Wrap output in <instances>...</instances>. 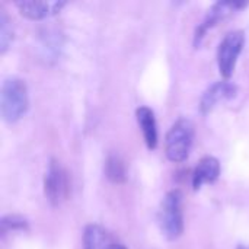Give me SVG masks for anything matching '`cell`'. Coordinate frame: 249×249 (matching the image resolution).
I'll return each mask as SVG.
<instances>
[{
	"mask_svg": "<svg viewBox=\"0 0 249 249\" xmlns=\"http://www.w3.org/2000/svg\"><path fill=\"white\" fill-rule=\"evenodd\" d=\"M28 109V88L19 77H9L1 85L0 111L6 123H16Z\"/></svg>",
	"mask_w": 249,
	"mask_h": 249,
	"instance_id": "1",
	"label": "cell"
},
{
	"mask_svg": "<svg viewBox=\"0 0 249 249\" xmlns=\"http://www.w3.org/2000/svg\"><path fill=\"white\" fill-rule=\"evenodd\" d=\"M182 193L179 190L169 191L162 200L158 222L166 239L175 241L184 232V213H182Z\"/></svg>",
	"mask_w": 249,
	"mask_h": 249,
	"instance_id": "2",
	"label": "cell"
},
{
	"mask_svg": "<svg viewBox=\"0 0 249 249\" xmlns=\"http://www.w3.org/2000/svg\"><path fill=\"white\" fill-rule=\"evenodd\" d=\"M194 140V124L188 118H179L168 131L165 152L169 160L184 162L191 150Z\"/></svg>",
	"mask_w": 249,
	"mask_h": 249,
	"instance_id": "3",
	"label": "cell"
},
{
	"mask_svg": "<svg viewBox=\"0 0 249 249\" xmlns=\"http://www.w3.org/2000/svg\"><path fill=\"white\" fill-rule=\"evenodd\" d=\"M44 194L51 206L57 207L69 198L70 178L66 168L57 160L51 159L44 175Z\"/></svg>",
	"mask_w": 249,
	"mask_h": 249,
	"instance_id": "4",
	"label": "cell"
},
{
	"mask_svg": "<svg viewBox=\"0 0 249 249\" xmlns=\"http://www.w3.org/2000/svg\"><path fill=\"white\" fill-rule=\"evenodd\" d=\"M245 44V35L242 31H231L225 35L217 48V64L220 74L229 79L236 67L239 54L242 53Z\"/></svg>",
	"mask_w": 249,
	"mask_h": 249,
	"instance_id": "5",
	"label": "cell"
},
{
	"mask_svg": "<svg viewBox=\"0 0 249 249\" xmlns=\"http://www.w3.org/2000/svg\"><path fill=\"white\" fill-rule=\"evenodd\" d=\"M247 4H248V3H245V1H217V3H214V4L209 9V12H207L206 18H204V20L200 23V26H198L197 31H196V35H194V45L198 47L200 42H201V39L204 38V35L207 34L209 29L214 28L216 25H219L220 22H223L226 18H229V16H231L232 13H235L236 10L245 7Z\"/></svg>",
	"mask_w": 249,
	"mask_h": 249,
	"instance_id": "6",
	"label": "cell"
},
{
	"mask_svg": "<svg viewBox=\"0 0 249 249\" xmlns=\"http://www.w3.org/2000/svg\"><path fill=\"white\" fill-rule=\"evenodd\" d=\"M236 90H238V88L233 83L228 82V80L213 83L201 96V101H200L201 112L203 114H209L219 102H223V101L235 98Z\"/></svg>",
	"mask_w": 249,
	"mask_h": 249,
	"instance_id": "7",
	"label": "cell"
},
{
	"mask_svg": "<svg viewBox=\"0 0 249 249\" xmlns=\"http://www.w3.org/2000/svg\"><path fill=\"white\" fill-rule=\"evenodd\" d=\"M15 6L19 9L22 16L32 19V20H41V19H45V18H50V16L58 13L66 6V1L32 0V1H16Z\"/></svg>",
	"mask_w": 249,
	"mask_h": 249,
	"instance_id": "8",
	"label": "cell"
},
{
	"mask_svg": "<svg viewBox=\"0 0 249 249\" xmlns=\"http://www.w3.org/2000/svg\"><path fill=\"white\" fill-rule=\"evenodd\" d=\"M220 177V163L213 156L203 158L193 172V188L200 190L204 184H213Z\"/></svg>",
	"mask_w": 249,
	"mask_h": 249,
	"instance_id": "9",
	"label": "cell"
},
{
	"mask_svg": "<svg viewBox=\"0 0 249 249\" xmlns=\"http://www.w3.org/2000/svg\"><path fill=\"white\" fill-rule=\"evenodd\" d=\"M136 117H137V123L142 128L146 146L150 150L156 149V146H158V125H156V118H155L153 111L147 107H140L136 111Z\"/></svg>",
	"mask_w": 249,
	"mask_h": 249,
	"instance_id": "10",
	"label": "cell"
},
{
	"mask_svg": "<svg viewBox=\"0 0 249 249\" xmlns=\"http://www.w3.org/2000/svg\"><path fill=\"white\" fill-rule=\"evenodd\" d=\"M112 238L99 225H88L83 232V249H109Z\"/></svg>",
	"mask_w": 249,
	"mask_h": 249,
	"instance_id": "11",
	"label": "cell"
},
{
	"mask_svg": "<svg viewBox=\"0 0 249 249\" xmlns=\"http://www.w3.org/2000/svg\"><path fill=\"white\" fill-rule=\"evenodd\" d=\"M105 175L114 184H123L127 179V169L120 156L111 155L105 162Z\"/></svg>",
	"mask_w": 249,
	"mask_h": 249,
	"instance_id": "12",
	"label": "cell"
},
{
	"mask_svg": "<svg viewBox=\"0 0 249 249\" xmlns=\"http://www.w3.org/2000/svg\"><path fill=\"white\" fill-rule=\"evenodd\" d=\"M28 229H29L28 220L22 216H18V214H9V216L1 217V220H0L1 236H4L9 232H16V231L26 232Z\"/></svg>",
	"mask_w": 249,
	"mask_h": 249,
	"instance_id": "13",
	"label": "cell"
},
{
	"mask_svg": "<svg viewBox=\"0 0 249 249\" xmlns=\"http://www.w3.org/2000/svg\"><path fill=\"white\" fill-rule=\"evenodd\" d=\"M13 39V26L4 10L0 12V53L4 54Z\"/></svg>",
	"mask_w": 249,
	"mask_h": 249,
	"instance_id": "14",
	"label": "cell"
},
{
	"mask_svg": "<svg viewBox=\"0 0 249 249\" xmlns=\"http://www.w3.org/2000/svg\"><path fill=\"white\" fill-rule=\"evenodd\" d=\"M109 249H127L123 244H117V242H114L111 247H109Z\"/></svg>",
	"mask_w": 249,
	"mask_h": 249,
	"instance_id": "15",
	"label": "cell"
},
{
	"mask_svg": "<svg viewBox=\"0 0 249 249\" xmlns=\"http://www.w3.org/2000/svg\"><path fill=\"white\" fill-rule=\"evenodd\" d=\"M238 249H249V248H244V247H239V248Z\"/></svg>",
	"mask_w": 249,
	"mask_h": 249,
	"instance_id": "16",
	"label": "cell"
}]
</instances>
